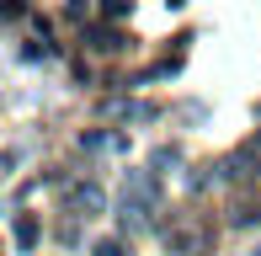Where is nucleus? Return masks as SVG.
I'll return each mask as SVG.
<instances>
[{
  "label": "nucleus",
  "instance_id": "nucleus-1",
  "mask_svg": "<svg viewBox=\"0 0 261 256\" xmlns=\"http://www.w3.org/2000/svg\"><path fill=\"white\" fill-rule=\"evenodd\" d=\"M160 219V171H123V197H117V224L123 235H144Z\"/></svg>",
  "mask_w": 261,
  "mask_h": 256
},
{
  "label": "nucleus",
  "instance_id": "nucleus-2",
  "mask_svg": "<svg viewBox=\"0 0 261 256\" xmlns=\"http://www.w3.org/2000/svg\"><path fill=\"white\" fill-rule=\"evenodd\" d=\"M256 171H261V155H256V144H245V149H234V155H224L213 166V182H251Z\"/></svg>",
  "mask_w": 261,
  "mask_h": 256
},
{
  "label": "nucleus",
  "instance_id": "nucleus-3",
  "mask_svg": "<svg viewBox=\"0 0 261 256\" xmlns=\"http://www.w3.org/2000/svg\"><path fill=\"white\" fill-rule=\"evenodd\" d=\"M64 208L75 219H96L101 208H107V192L96 187V182H75V187H69V197H64Z\"/></svg>",
  "mask_w": 261,
  "mask_h": 256
},
{
  "label": "nucleus",
  "instance_id": "nucleus-4",
  "mask_svg": "<svg viewBox=\"0 0 261 256\" xmlns=\"http://www.w3.org/2000/svg\"><path fill=\"white\" fill-rule=\"evenodd\" d=\"M165 246H171L176 256H203L208 251V235L192 229V224H176V229H165Z\"/></svg>",
  "mask_w": 261,
  "mask_h": 256
},
{
  "label": "nucleus",
  "instance_id": "nucleus-5",
  "mask_svg": "<svg viewBox=\"0 0 261 256\" xmlns=\"http://www.w3.org/2000/svg\"><path fill=\"white\" fill-rule=\"evenodd\" d=\"M80 43H86L91 54H123V32H117V27H101V21L80 32Z\"/></svg>",
  "mask_w": 261,
  "mask_h": 256
},
{
  "label": "nucleus",
  "instance_id": "nucleus-6",
  "mask_svg": "<svg viewBox=\"0 0 261 256\" xmlns=\"http://www.w3.org/2000/svg\"><path fill=\"white\" fill-rule=\"evenodd\" d=\"M80 149H101V155L112 149V155H123V149H128V139H123V134H107V128H96V134H86V139H80Z\"/></svg>",
  "mask_w": 261,
  "mask_h": 256
},
{
  "label": "nucleus",
  "instance_id": "nucleus-7",
  "mask_svg": "<svg viewBox=\"0 0 261 256\" xmlns=\"http://www.w3.org/2000/svg\"><path fill=\"white\" fill-rule=\"evenodd\" d=\"M11 240H16V251H32V246H38V219H32V214H16Z\"/></svg>",
  "mask_w": 261,
  "mask_h": 256
},
{
  "label": "nucleus",
  "instance_id": "nucleus-8",
  "mask_svg": "<svg viewBox=\"0 0 261 256\" xmlns=\"http://www.w3.org/2000/svg\"><path fill=\"white\" fill-rule=\"evenodd\" d=\"M229 224H261V197H234V208H229Z\"/></svg>",
  "mask_w": 261,
  "mask_h": 256
},
{
  "label": "nucleus",
  "instance_id": "nucleus-9",
  "mask_svg": "<svg viewBox=\"0 0 261 256\" xmlns=\"http://www.w3.org/2000/svg\"><path fill=\"white\" fill-rule=\"evenodd\" d=\"M176 166H181V149H176V144H160L155 155H149V171H160V176H165V171H176Z\"/></svg>",
  "mask_w": 261,
  "mask_h": 256
},
{
  "label": "nucleus",
  "instance_id": "nucleus-10",
  "mask_svg": "<svg viewBox=\"0 0 261 256\" xmlns=\"http://www.w3.org/2000/svg\"><path fill=\"white\" fill-rule=\"evenodd\" d=\"M91 256H134V251H128V235H107L91 246Z\"/></svg>",
  "mask_w": 261,
  "mask_h": 256
},
{
  "label": "nucleus",
  "instance_id": "nucleus-11",
  "mask_svg": "<svg viewBox=\"0 0 261 256\" xmlns=\"http://www.w3.org/2000/svg\"><path fill=\"white\" fill-rule=\"evenodd\" d=\"M117 112H123V123H149V118H155V107H149V101H123Z\"/></svg>",
  "mask_w": 261,
  "mask_h": 256
},
{
  "label": "nucleus",
  "instance_id": "nucleus-12",
  "mask_svg": "<svg viewBox=\"0 0 261 256\" xmlns=\"http://www.w3.org/2000/svg\"><path fill=\"white\" fill-rule=\"evenodd\" d=\"M101 11H107V16H112V21H117V16H128V11H134V0H107Z\"/></svg>",
  "mask_w": 261,
  "mask_h": 256
}]
</instances>
